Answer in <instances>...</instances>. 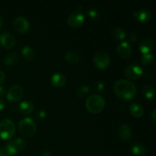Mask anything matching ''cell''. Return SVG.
Wrapping results in <instances>:
<instances>
[{"label": "cell", "instance_id": "obj_1", "mask_svg": "<svg viewBox=\"0 0 156 156\" xmlns=\"http://www.w3.org/2000/svg\"><path fill=\"white\" fill-rule=\"evenodd\" d=\"M114 90L117 97L126 101L133 99L136 94L135 85L132 82L124 79L117 81L114 85Z\"/></svg>", "mask_w": 156, "mask_h": 156}, {"label": "cell", "instance_id": "obj_2", "mask_svg": "<svg viewBox=\"0 0 156 156\" xmlns=\"http://www.w3.org/2000/svg\"><path fill=\"white\" fill-rule=\"evenodd\" d=\"M105 100L99 94H93L90 96L85 102V107L88 111L91 114H98L104 109Z\"/></svg>", "mask_w": 156, "mask_h": 156}, {"label": "cell", "instance_id": "obj_3", "mask_svg": "<svg viewBox=\"0 0 156 156\" xmlns=\"http://www.w3.org/2000/svg\"><path fill=\"white\" fill-rule=\"evenodd\" d=\"M15 132V123L9 119H4L0 122V137L3 140H10Z\"/></svg>", "mask_w": 156, "mask_h": 156}, {"label": "cell", "instance_id": "obj_4", "mask_svg": "<svg viewBox=\"0 0 156 156\" xmlns=\"http://www.w3.org/2000/svg\"><path fill=\"white\" fill-rule=\"evenodd\" d=\"M18 129L24 136L30 137L36 132V124L31 118L26 117L20 121Z\"/></svg>", "mask_w": 156, "mask_h": 156}, {"label": "cell", "instance_id": "obj_5", "mask_svg": "<svg viewBox=\"0 0 156 156\" xmlns=\"http://www.w3.org/2000/svg\"><path fill=\"white\" fill-rule=\"evenodd\" d=\"M93 62L94 66L98 69H105L109 66L111 62V58L109 54L105 51H100L95 53L93 58Z\"/></svg>", "mask_w": 156, "mask_h": 156}, {"label": "cell", "instance_id": "obj_6", "mask_svg": "<svg viewBox=\"0 0 156 156\" xmlns=\"http://www.w3.org/2000/svg\"><path fill=\"white\" fill-rule=\"evenodd\" d=\"M124 75L128 79L137 80L140 79L143 75V70L140 66L136 64H130L125 69Z\"/></svg>", "mask_w": 156, "mask_h": 156}, {"label": "cell", "instance_id": "obj_7", "mask_svg": "<svg viewBox=\"0 0 156 156\" xmlns=\"http://www.w3.org/2000/svg\"><path fill=\"white\" fill-rule=\"evenodd\" d=\"M24 94L23 88L19 85H14L9 88L7 93V99L12 102H16L21 100Z\"/></svg>", "mask_w": 156, "mask_h": 156}, {"label": "cell", "instance_id": "obj_8", "mask_svg": "<svg viewBox=\"0 0 156 156\" xmlns=\"http://www.w3.org/2000/svg\"><path fill=\"white\" fill-rule=\"evenodd\" d=\"M13 27L18 33L25 34L30 29V22L24 17H18L14 21Z\"/></svg>", "mask_w": 156, "mask_h": 156}, {"label": "cell", "instance_id": "obj_9", "mask_svg": "<svg viewBox=\"0 0 156 156\" xmlns=\"http://www.w3.org/2000/svg\"><path fill=\"white\" fill-rule=\"evenodd\" d=\"M10 152H12V155L18 153L20 151L22 150L26 146V143L23 139L21 138H16L15 140H12L8 143L6 145Z\"/></svg>", "mask_w": 156, "mask_h": 156}, {"label": "cell", "instance_id": "obj_10", "mask_svg": "<svg viewBox=\"0 0 156 156\" xmlns=\"http://www.w3.org/2000/svg\"><path fill=\"white\" fill-rule=\"evenodd\" d=\"M117 53L120 58L123 59H127L130 58L132 55V47L128 42H122L117 46Z\"/></svg>", "mask_w": 156, "mask_h": 156}, {"label": "cell", "instance_id": "obj_11", "mask_svg": "<svg viewBox=\"0 0 156 156\" xmlns=\"http://www.w3.org/2000/svg\"><path fill=\"white\" fill-rule=\"evenodd\" d=\"M85 21V17L81 12H75L68 17L67 22L72 27H79Z\"/></svg>", "mask_w": 156, "mask_h": 156}, {"label": "cell", "instance_id": "obj_12", "mask_svg": "<svg viewBox=\"0 0 156 156\" xmlns=\"http://www.w3.org/2000/svg\"><path fill=\"white\" fill-rule=\"evenodd\" d=\"M0 42L2 45L6 49H12L15 47L16 40L13 34L10 33H4L1 34L0 37Z\"/></svg>", "mask_w": 156, "mask_h": 156}, {"label": "cell", "instance_id": "obj_13", "mask_svg": "<svg viewBox=\"0 0 156 156\" xmlns=\"http://www.w3.org/2000/svg\"><path fill=\"white\" fill-rule=\"evenodd\" d=\"M134 18L142 23H146L149 21H150L152 18V14L150 11L147 9H142V10H136L134 11L133 13Z\"/></svg>", "mask_w": 156, "mask_h": 156}, {"label": "cell", "instance_id": "obj_14", "mask_svg": "<svg viewBox=\"0 0 156 156\" xmlns=\"http://www.w3.org/2000/svg\"><path fill=\"white\" fill-rule=\"evenodd\" d=\"M117 136L123 141H128L132 137V130L128 125L123 124L117 129Z\"/></svg>", "mask_w": 156, "mask_h": 156}, {"label": "cell", "instance_id": "obj_15", "mask_svg": "<svg viewBox=\"0 0 156 156\" xmlns=\"http://www.w3.org/2000/svg\"><path fill=\"white\" fill-rule=\"evenodd\" d=\"M154 41L152 38L146 37L142 40L140 44V50L141 53L143 54L150 53V52L153 50Z\"/></svg>", "mask_w": 156, "mask_h": 156}, {"label": "cell", "instance_id": "obj_16", "mask_svg": "<svg viewBox=\"0 0 156 156\" xmlns=\"http://www.w3.org/2000/svg\"><path fill=\"white\" fill-rule=\"evenodd\" d=\"M51 84L56 88H62L66 83V79L61 73H55L51 76Z\"/></svg>", "mask_w": 156, "mask_h": 156}, {"label": "cell", "instance_id": "obj_17", "mask_svg": "<svg viewBox=\"0 0 156 156\" xmlns=\"http://www.w3.org/2000/svg\"><path fill=\"white\" fill-rule=\"evenodd\" d=\"M129 112L134 117L140 118V117H143V115L144 114V110H143V107L139 104L133 103L129 105Z\"/></svg>", "mask_w": 156, "mask_h": 156}, {"label": "cell", "instance_id": "obj_18", "mask_svg": "<svg viewBox=\"0 0 156 156\" xmlns=\"http://www.w3.org/2000/svg\"><path fill=\"white\" fill-rule=\"evenodd\" d=\"M18 108H19V111L21 114H24V115H28L33 112L34 105L31 102L24 101L21 102L19 104Z\"/></svg>", "mask_w": 156, "mask_h": 156}, {"label": "cell", "instance_id": "obj_19", "mask_svg": "<svg viewBox=\"0 0 156 156\" xmlns=\"http://www.w3.org/2000/svg\"><path fill=\"white\" fill-rule=\"evenodd\" d=\"M21 54H22L23 57L27 61L33 60L35 56L34 50L29 46H25L23 47V49L21 50Z\"/></svg>", "mask_w": 156, "mask_h": 156}, {"label": "cell", "instance_id": "obj_20", "mask_svg": "<svg viewBox=\"0 0 156 156\" xmlns=\"http://www.w3.org/2000/svg\"><path fill=\"white\" fill-rule=\"evenodd\" d=\"M131 152L136 156H143L146 154V147L141 143H135L131 147Z\"/></svg>", "mask_w": 156, "mask_h": 156}, {"label": "cell", "instance_id": "obj_21", "mask_svg": "<svg viewBox=\"0 0 156 156\" xmlns=\"http://www.w3.org/2000/svg\"><path fill=\"white\" fill-rule=\"evenodd\" d=\"M19 59L18 55L15 53H8L3 59V62L4 64L7 66H12L14 64L17 63Z\"/></svg>", "mask_w": 156, "mask_h": 156}, {"label": "cell", "instance_id": "obj_22", "mask_svg": "<svg viewBox=\"0 0 156 156\" xmlns=\"http://www.w3.org/2000/svg\"><path fill=\"white\" fill-rule=\"evenodd\" d=\"M143 94L145 97L146 98L149 100H151L154 98L155 96V89H154L153 87L150 85H145L143 87Z\"/></svg>", "mask_w": 156, "mask_h": 156}, {"label": "cell", "instance_id": "obj_23", "mask_svg": "<svg viewBox=\"0 0 156 156\" xmlns=\"http://www.w3.org/2000/svg\"><path fill=\"white\" fill-rule=\"evenodd\" d=\"M65 59L67 62L71 64H76L79 61V56L75 52L69 51L65 54Z\"/></svg>", "mask_w": 156, "mask_h": 156}, {"label": "cell", "instance_id": "obj_24", "mask_svg": "<svg viewBox=\"0 0 156 156\" xmlns=\"http://www.w3.org/2000/svg\"><path fill=\"white\" fill-rule=\"evenodd\" d=\"M112 35L114 37V39L117 40V41H122V40L126 38V32L124 30L120 27H115L112 31Z\"/></svg>", "mask_w": 156, "mask_h": 156}, {"label": "cell", "instance_id": "obj_25", "mask_svg": "<svg viewBox=\"0 0 156 156\" xmlns=\"http://www.w3.org/2000/svg\"><path fill=\"white\" fill-rule=\"evenodd\" d=\"M154 61L153 55L151 53H147V54H143L141 58V63L144 66H148L150 64H152Z\"/></svg>", "mask_w": 156, "mask_h": 156}, {"label": "cell", "instance_id": "obj_26", "mask_svg": "<svg viewBox=\"0 0 156 156\" xmlns=\"http://www.w3.org/2000/svg\"><path fill=\"white\" fill-rule=\"evenodd\" d=\"M90 93V88L88 86V85H82L80 88L78 89L77 92H76V94L79 98H85Z\"/></svg>", "mask_w": 156, "mask_h": 156}, {"label": "cell", "instance_id": "obj_27", "mask_svg": "<svg viewBox=\"0 0 156 156\" xmlns=\"http://www.w3.org/2000/svg\"><path fill=\"white\" fill-rule=\"evenodd\" d=\"M0 156H13L7 146L0 147Z\"/></svg>", "mask_w": 156, "mask_h": 156}, {"label": "cell", "instance_id": "obj_28", "mask_svg": "<svg viewBox=\"0 0 156 156\" xmlns=\"http://www.w3.org/2000/svg\"><path fill=\"white\" fill-rule=\"evenodd\" d=\"M88 15L92 20H97L99 18V12L95 9H90L88 11Z\"/></svg>", "mask_w": 156, "mask_h": 156}, {"label": "cell", "instance_id": "obj_29", "mask_svg": "<svg viewBox=\"0 0 156 156\" xmlns=\"http://www.w3.org/2000/svg\"><path fill=\"white\" fill-rule=\"evenodd\" d=\"M94 87H95V89L97 90L98 92H101V91H104V89H105V85L102 81H97V82H95Z\"/></svg>", "mask_w": 156, "mask_h": 156}, {"label": "cell", "instance_id": "obj_30", "mask_svg": "<svg viewBox=\"0 0 156 156\" xmlns=\"http://www.w3.org/2000/svg\"><path fill=\"white\" fill-rule=\"evenodd\" d=\"M137 39V34L136 33H134V32H133V33H131L130 34H129V39H128V41H129V42H135L136 41Z\"/></svg>", "mask_w": 156, "mask_h": 156}, {"label": "cell", "instance_id": "obj_31", "mask_svg": "<svg viewBox=\"0 0 156 156\" xmlns=\"http://www.w3.org/2000/svg\"><path fill=\"white\" fill-rule=\"evenodd\" d=\"M5 79V75L4 72L0 70V85L4 82Z\"/></svg>", "mask_w": 156, "mask_h": 156}, {"label": "cell", "instance_id": "obj_32", "mask_svg": "<svg viewBox=\"0 0 156 156\" xmlns=\"http://www.w3.org/2000/svg\"><path fill=\"white\" fill-rule=\"evenodd\" d=\"M39 156H52V155L49 151H44V152H42L40 154Z\"/></svg>", "mask_w": 156, "mask_h": 156}, {"label": "cell", "instance_id": "obj_33", "mask_svg": "<svg viewBox=\"0 0 156 156\" xmlns=\"http://www.w3.org/2000/svg\"><path fill=\"white\" fill-rule=\"evenodd\" d=\"M38 116H39L40 118H44L47 116V114H46V112L44 111H41L39 112V114H38Z\"/></svg>", "mask_w": 156, "mask_h": 156}, {"label": "cell", "instance_id": "obj_34", "mask_svg": "<svg viewBox=\"0 0 156 156\" xmlns=\"http://www.w3.org/2000/svg\"><path fill=\"white\" fill-rule=\"evenodd\" d=\"M151 119H152V122H155V120H156V111L155 110H154L153 111H152V115H151Z\"/></svg>", "mask_w": 156, "mask_h": 156}, {"label": "cell", "instance_id": "obj_35", "mask_svg": "<svg viewBox=\"0 0 156 156\" xmlns=\"http://www.w3.org/2000/svg\"><path fill=\"white\" fill-rule=\"evenodd\" d=\"M4 108H5L4 102H3V101L0 98V112H2V111H3Z\"/></svg>", "mask_w": 156, "mask_h": 156}, {"label": "cell", "instance_id": "obj_36", "mask_svg": "<svg viewBox=\"0 0 156 156\" xmlns=\"http://www.w3.org/2000/svg\"><path fill=\"white\" fill-rule=\"evenodd\" d=\"M5 94V88L2 86H0V97Z\"/></svg>", "mask_w": 156, "mask_h": 156}, {"label": "cell", "instance_id": "obj_37", "mask_svg": "<svg viewBox=\"0 0 156 156\" xmlns=\"http://www.w3.org/2000/svg\"><path fill=\"white\" fill-rule=\"evenodd\" d=\"M2 24H3V18L2 17V15H0V28H1L2 26Z\"/></svg>", "mask_w": 156, "mask_h": 156}, {"label": "cell", "instance_id": "obj_38", "mask_svg": "<svg viewBox=\"0 0 156 156\" xmlns=\"http://www.w3.org/2000/svg\"><path fill=\"white\" fill-rule=\"evenodd\" d=\"M0 37H1V34H0Z\"/></svg>", "mask_w": 156, "mask_h": 156}]
</instances>
